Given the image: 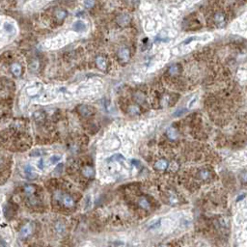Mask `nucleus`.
Here are the masks:
<instances>
[{
    "label": "nucleus",
    "instance_id": "nucleus-1",
    "mask_svg": "<svg viewBox=\"0 0 247 247\" xmlns=\"http://www.w3.org/2000/svg\"><path fill=\"white\" fill-rule=\"evenodd\" d=\"M55 198L59 199L62 204L64 205V207H68V209H71V207H74V200L73 199V197L70 196L69 194H62V193H56Z\"/></svg>",
    "mask_w": 247,
    "mask_h": 247
},
{
    "label": "nucleus",
    "instance_id": "nucleus-2",
    "mask_svg": "<svg viewBox=\"0 0 247 247\" xmlns=\"http://www.w3.org/2000/svg\"><path fill=\"white\" fill-rule=\"evenodd\" d=\"M213 21L217 26L222 27L226 22V16L223 12H216L213 16Z\"/></svg>",
    "mask_w": 247,
    "mask_h": 247
},
{
    "label": "nucleus",
    "instance_id": "nucleus-3",
    "mask_svg": "<svg viewBox=\"0 0 247 247\" xmlns=\"http://www.w3.org/2000/svg\"><path fill=\"white\" fill-rule=\"evenodd\" d=\"M118 57L121 61L123 62H127L130 60L131 58V52H130V49L127 47H122L119 52H118Z\"/></svg>",
    "mask_w": 247,
    "mask_h": 247
},
{
    "label": "nucleus",
    "instance_id": "nucleus-4",
    "mask_svg": "<svg viewBox=\"0 0 247 247\" xmlns=\"http://www.w3.org/2000/svg\"><path fill=\"white\" fill-rule=\"evenodd\" d=\"M31 233H32V226L30 223H28L22 226V228L19 231V236H21V239H26L31 235Z\"/></svg>",
    "mask_w": 247,
    "mask_h": 247
},
{
    "label": "nucleus",
    "instance_id": "nucleus-5",
    "mask_svg": "<svg viewBox=\"0 0 247 247\" xmlns=\"http://www.w3.org/2000/svg\"><path fill=\"white\" fill-rule=\"evenodd\" d=\"M11 72L13 73V74L15 76L18 77V76H21L22 74V68L18 63H14L11 66Z\"/></svg>",
    "mask_w": 247,
    "mask_h": 247
},
{
    "label": "nucleus",
    "instance_id": "nucleus-6",
    "mask_svg": "<svg viewBox=\"0 0 247 247\" xmlns=\"http://www.w3.org/2000/svg\"><path fill=\"white\" fill-rule=\"evenodd\" d=\"M96 64L97 66L98 69H101L102 71H105L106 68H107V63H106V60L102 57V56H98L97 57L96 59Z\"/></svg>",
    "mask_w": 247,
    "mask_h": 247
},
{
    "label": "nucleus",
    "instance_id": "nucleus-7",
    "mask_svg": "<svg viewBox=\"0 0 247 247\" xmlns=\"http://www.w3.org/2000/svg\"><path fill=\"white\" fill-rule=\"evenodd\" d=\"M154 167L155 168L156 170H159V171H163V170H166L168 168V162L165 159H160V160L156 161L154 163Z\"/></svg>",
    "mask_w": 247,
    "mask_h": 247
},
{
    "label": "nucleus",
    "instance_id": "nucleus-8",
    "mask_svg": "<svg viewBox=\"0 0 247 247\" xmlns=\"http://www.w3.org/2000/svg\"><path fill=\"white\" fill-rule=\"evenodd\" d=\"M138 205H139V207L143 210H150L151 209L150 202L147 200V198H144V197H142V198L138 200Z\"/></svg>",
    "mask_w": 247,
    "mask_h": 247
},
{
    "label": "nucleus",
    "instance_id": "nucleus-9",
    "mask_svg": "<svg viewBox=\"0 0 247 247\" xmlns=\"http://www.w3.org/2000/svg\"><path fill=\"white\" fill-rule=\"evenodd\" d=\"M74 29L75 31H78V32H83V31H85V29H86V24L83 21H78L74 22Z\"/></svg>",
    "mask_w": 247,
    "mask_h": 247
},
{
    "label": "nucleus",
    "instance_id": "nucleus-10",
    "mask_svg": "<svg viewBox=\"0 0 247 247\" xmlns=\"http://www.w3.org/2000/svg\"><path fill=\"white\" fill-rule=\"evenodd\" d=\"M181 71V66L180 65H178V64H174L172 65L170 68H169V70H168V74H169L170 75H176L180 73Z\"/></svg>",
    "mask_w": 247,
    "mask_h": 247
},
{
    "label": "nucleus",
    "instance_id": "nucleus-11",
    "mask_svg": "<svg viewBox=\"0 0 247 247\" xmlns=\"http://www.w3.org/2000/svg\"><path fill=\"white\" fill-rule=\"evenodd\" d=\"M82 173L86 178H92L94 176V170L91 166H85L82 170Z\"/></svg>",
    "mask_w": 247,
    "mask_h": 247
},
{
    "label": "nucleus",
    "instance_id": "nucleus-12",
    "mask_svg": "<svg viewBox=\"0 0 247 247\" xmlns=\"http://www.w3.org/2000/svg\"><path fill=\"white\" fill-rule=\"evenodd\" d=\"M24 192L28 195V196H31L35 193L36 191V187L33 185V184H26L24 186V188H23Z\"/></svg>",
    "mask_w": 247,
    "mask_h": 247
},
{
    "label": "nucleus",
    "instance_id": "nucleus-13",
    "mask_svg": "<svg viewBox=\"0 0 247 247\" xmlns=\"http://www.w3.org/2000/svg\"><path fill=\"white\" fill-rule=\"evenodd\" d=\"M67 16V13L66 11H64V10H57V11L55 12V17L57 19H59V21H63V19L66 17Z\"/></svg>",
    "mask_w": 247,
    "mask_h": 247
},
{
    "label": "nucleus",
    "instance_id": "nucleus-14",
    "mask_svg": "<svg viewBox=\"0 0 247 247\" xmlns=\"http://www.w3.org/2000/svg\"><path fill=\"white\" fill-rule=\"evenodd\" d=\"M34 118L36 119L37 122H43L45 118V115L43 111H37L35 114H34Z\"/></svg>",
    "mask_w": 247,
    "mask_h": 247
},
{
    "label": "nucleus",
    "instance_id": "nucleus-15",
    "mask_svg": "<svg viewBox=\"0 0 247 247\" xmlns=\"http://www.w3.org/2000/svg\"><path fill=\"white\" fill-rule=\"evenodd\" d=\"M24 172H25V174L27 175V177H28V178H30V179H34V178L36 177V174L33 172L32 167H30V166H26V167H25Z\"/></svg>",
    "mask_w": 247,
    "mask_h": 247
},
{
    "label": "nucleus",
    "instance_id": "nucleus-16",
    "mask_svg": "<svg viewBox=\"0 0 247 247\" xmlns=\"http://www.w3.org/2000/svg\"><path fill=\"white\" fill-rule=\"evenodd\" d=\"M210 172L207 171V170H202L198 173V177H199V179L201 180H207L210 178Z\"/></svg>",
    "mask_w": 247,
    "mask_h": 247
},
{
    "label": "nucleus",
    "instance_id": "nucleus-17",
    "mask_svg": "<svg viewBox=\"0 0 247 247\" xmlns=\"http://www.w3.org/2000/svg\"><path fill=\"white\" fill-rule=\"evenodd\" d=\"M108 160H109V161L115 160L117 162H120V161H125V157L122 154H113Z\"/></svg>",
    "mask_w": 247,
    "mask_h": 247
},
{
    "label": "nucleus",
    "instance_id": "nucleus-18",
    "mask_svg": "<svg viewBox=\"0 0 247 247\" xmlns=\"http://www.w3.org/2000/svg\"><path fill=\"white\" fill-rule=\"evenodd\" d=\"M128 112H130V114H131V115H137V114H139L140 113L139 106H137V105L131 106L130 108H128Z\"/></svg>",
    "mask_w": 247,
    "mask_h": 247
},
{
    "label": "nucleus",
    "instance_id": "nucleus-19",
    "mask_svg": "<svg viewBox=\"0 0 247 247\" xmlns=\"http://www.w3.org/2000/svg\"><path fill=\"white\" fill-rule=\"evenodd\" d=\"M62 159V156L61 155H58V154H54L52 155L50 159H49V162H50V164H55L57 163L58 161H60Z\"/></svg>",
    "mask_w": 247,
    "mask_h": 247
},
{
    "label": "nucleus",
    "instance_id": "nucleus-20",
    "mask_svg": "<svg viewBox=\"0 0 247 247\" xmlns=\"http://www.w3.org/2000/svg\"><path fill=\"white\" fill-rule=\"evenodd\" d=\"M118 22H119L120 24L128 23L130 22V17H128L127 16H121L119 18H118Z\"/></svg>",
    "mask_w": 247,
    "mask_h": 247
},
{
    "label": "nucleus",
    "instance_id": "nucleus-21",
    "mask_svg": "<svg viewBox=\"0 0 247 247\" xmlns=\"http://www.w3.org/2000/svg\"><path fill=\"white\" fill-rule=\"evenodd\" d=\"M30 92H32V93L30 94V95H32V96L35 95V94H37V93L39 92V87H38V86H36V87H35V86H30V87H28V88H27V93L29 94Z\"/></svg>",
    "mask_w": 247,
    "mask_h": 247
},
{
    "label": "nucleus",
    "instance_id": "nucleus-22",
    "mask_svg": "<svg viewBox=\"0 0 247 247\" xmlns=\"http://www.w3.org/2000/svg\"><path fill=\"white\" fill-rule=\"evenodd\" d=\"M30 69L32 71H37L38 69H39V61L38 60H34L31 62L30 64Z\"/></svg>",
    "mask_w": 247,
    "mask_h": 247
},
{
    "label": "nucleus",
    "instance_id": "nucleus-23",
    "mask_svg": "<svg viewBox=\"0 0 247 247\" xmlns=\"http://www.w3.org/2000/svg\"><path fill=\"white\" fill-rule=\"evenodd\" d=\"M4 28H5V30H6L7 32H10V33H12V32L15 30L14 25L11 24V23H6L5 26H4Z\"/></svg>",
    "mask_w": 247,
    "mask_h": 247
},
{
    "label": "nucleus",
    "instance_id": "nucleus-24",
    "mask_svg": "<svg viewBox=\"0 0 247 247\" xmlns=\"http://www.w3.org/2000/svg\"><path fill=\"white\" fill-rule=\"evenodd\" d=\"M56 230H57L58 233H63L65 231L64 225H62L61 223H57L56 224Z\"/></svg>",
    "mask_w": 247,
    "mask_h": 247
},
{
    "label": "nucleus",
    "instance_id": "nucleus-25",
    "mask_svg": "<svg viewBox=\"0 0 247 247\" xmlns=\"http://www.w3.org/2000/svg\"><path fill=\"white\" fill-rule=\"evenodd\" d=\"M45 160L43 159H41L40 160H39V162H38V168L40 170H44L45 169Z\"/></svg>",
    "mask_w": 247,
    "mask_h": 247
},
{
    "label": "nucleus",
    "instance_id": "nucleus-26",
    "mask_svg": "<svg viewBox=\"0 0 247 247\" xmlns=\"http://www.w3.org/2000/svg\"><path fill=\"white\" fill-rule=\"evenodd\" d=\"M95 4V0H85V6L87 8H92Z\"/></svg>",
    "mask_w": 247,
    "mask_h": 247
},
{
    "label": "nucleus",
    "instance_id": "nucleus-27",
    "mask_svg": "<svg viewBox=\"0 0 247 247\" xmlns=\"http://www.w3.org/2000/svg\"><path fill=\"white\" fill-rule=\"evenodd\" d=\"M240 180L243 183H247V172H243L240 175Z\"/></svg>",
    "mask_w": 247,
    "mask_h": 247
},
{
    "label": "nucleus",
    "instance_id": "nucleus-28",
    "mask_svg": "<svg viewBox=\"0 0 247 247\" xmlns=\"http://www.w3.org/2000/svg\"><path fill=\"white\" fill-rule=\"evenodd\" d=\"M242 198H244V195H241L240 197H239V198H238V201H240V200H241Z\"/></svg>",
    "mask_w": 247,
    "mask_h": 247
}]
</instances>
